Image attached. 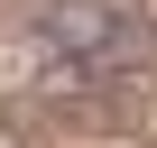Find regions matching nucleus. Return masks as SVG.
Segmentation results:
<instances>
[{
    "label": "nucleus",
    "mask_w": 157,
    "mask_h": 148,
    "mask_svg": "<svg viewBox=\"0 0 157 148\" xmlns=\"http://www.w3.org/2000/svg\"><path fill=\"white\" fill-rule=\"evenodd\" d=\"M37 46L65 56L74 74H129L148 56V19L129 0H46L37 10Z\"/></svg>",
    "instance_id": "nucleus-1"
}]
</instances>
